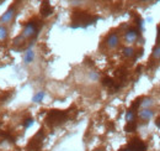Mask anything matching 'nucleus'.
<instances>
[{
	"label": "nucleus",
	"instance_id": "obj_15",
	"mask_svg": "<svg viewBox=\"0 0 160 151\" xmlns=\"http://www.w3.org/2000/svg\"><path fill=\"white\" fill-rule=\"evenodd\" d=\"M126 120L130 123V122H136V114H134V110H128L126 113Z\"/></svg>",
	"mask_w": 160,
	"mask_h": 151
},
{
	"label": "nucleus",
	"instance_id": "obj_14",
	"mask_svg": "<svg viewBox=\"0 0 160 151\" xmlns=\"http://www.w3.org/2000/svg\"><path fill=\"white\" fill-rule=\"evenodd\" d=\"M136 129H137V123L136 122L127 123V125L125 126V130L127 133H133V131H136Z\"/></svg>",
	"mask_w": 160,
	"mask_h": 151
},
{
	"label": "nucleus",
	"instance_id": "obj_21",
	"mask_svg": "<svg viewBox=\"0 0 160 151\" xmlns=\"http://www.w3.org/2000/svg\"><path fill=\"white\" fill-rule=\"evenodd\" d=\"M116 77L121 78V79H125V78H126V72L123 71V70H118V71L116 72Z\"/></svg>",
	"mask_w": 160,
	"mask_h": 151
},
{
	"label": "nucleus",
	"instance_id": "obj_12",
	"mask_svg": "<svg viewBox=\"0 0 160 151\" xmlns=\"http://www.w3.org/2000/svg\"><path fill=\"white\" fill-rule=\"evenodd\" d=\"M8 35H9V31L8 29L5 27L4 25H0V42H3L8 39Z\"/></svg>",
	"mask_w": 160,
	"mask_h": 151
},
{
	"label": "nucleus",
	"instance_id": "obj_7",
	"mask_svg": "<svg viewBox=\"0 0 160 151\" xmlns=\"http://www.w3.org/2000/svg\"><path fill=\"white\" fill-rule=\"evenodd\" d=\"M118 42H120V39H118V35L116 32L110 34L106 39V45H107V47H110V48H115L118 45Z\"/></svg>",
	"mask_w": 160,
	"mask_h": 151
},
{
	"label": "nucleus",
	"instance_id": "obj_4",
	"mask_svg": "<svg viewBox=\"0 0 160 151\" xmlns=\"http://www.w3.org/2000/svg\"><path fill=\"white\" fill-rule=\"evenodd\" d=\"M43 138H44L43 130H39V131L36 134L32 139H31L30 144L27 145V149L31 150V151H35V150L39 149L41 147V144H42V141H43Z\"/></svg>",
	"mask_w": 160,
	"mask_h": 151
},
{
	"label": "nucleus",
	"instance_id": "obj_6",
	"mask_svg": "<svg viewBox=\"0 0 160 151\" xmlns=\"http://www.w3.org/2000/svg\"><path fill=\"white\" fill-rule=\"evenodd\" d=\"M14 15H15V8L14 6H10L6 11L4 13V15L0 18V25H5V24H9L11 20L14 19Z\"/></svg>",
	"mask_w": 160,
	"mask_h": 151
},
{
	"label": "nucleus",
	"instance_id": "obj_22",
	"mask_svg": "<svg viewBox=\"0 0 160 151\" xmlns=\"http://www.w3.org/2000/svg\"><path fill=\"white\" fill-rule=\"evenodd\" d=\"M24 40H25V37H24L22 35H20V36H17V37L14 40V45H15V46H17V45L21 44V41H24Z\"/></svg>",
	"mask_w": 160,
	"mask_h": 151
},
{
	"label": "nucleus",
	"instance_id": "obj_20",
	"mask_svg": "<svg viewBox=\"0 0 160 151\" xmlns=\"http://www.w3.org/2000/svg\"><path fill=\"white\" fill-rule=\"evenodd\" d=\"M153 57H155V58H160V45H158L155 48L153 51Z\"/></svg>",
	"mask_w": 160,
	"mask_h": 151
},
{
	"label": "nucleus",
	"instance_id": "obj_1",
	"mask_svg": "<svg viewBox=\"0 0 160 151\" xmlns=\"http://www.w3.org/2000/svg\"><path fill=\"white\" fill-rule=\"evenodd\" d=\"M71 20H73L71 27L78 29V27H86V26L96 22L99 18L86 14L85 11H74L73 15H71Z\"/></svg>",
	"mask_w": 160,
	"mask_h": 151
},
{
	"label": "nucleus",
	"instance_id": "obj_19",
	"mask_svg": "<svg viewBox=\"0 0 160 151\" xmlns=\"http://www.w3.org/2000/svg\"><path fill=\"white\" fill-rule=\"evenodd\" d=\"M142 100H143V98L141 97V98H137L136 100L133 102V104H132V107H131V110H134V109H137L139 105L142 104Z\"/></svg>",
	"mask_w": 160,
	"mask_h": 151
},
{
	"label": "nucleus",
	"instance_id": "obj_23",
	"mask_svg": "<svg viewBox=\"0 0 160 151\" xmlns=\"http://www.w3.org/2000/svg\"><path fill=\"white\" fill-rule=\"evenodd\" d=\"M90 77L92 78V79H97V78H99V74H97V73H91Z\"/></svg>",
	"mask_w": 160,
	"mask_h": 151
},
{
	"label": "nucleus",
	"instance_id": "obj_5",
	"mask_svg": "<svg viewBox=\"0 0 160 151\" xmlns=\"http://www.w3.org/2000/svg\"><path fill=\"white\" fill-rule=\"evenodd\" d=\"M128 147L132 151H147V145L139 139H132L128 144Z\"/></svg>",
	"mask_w": 160,
	"mask_h": 151
},
{
	"label": "nucleus",
	"instance_id": "obj_10",
	"mask_svg": "<svg viewBox=\"0 0 160 151\" xmlns=\"http://www.w3.org/2000/svg\"><path fill=\"white\" fill-rule=\"evenodd\" d=\"M33 60H35V52H33V50H31V48H28L26 52H25V56H24V62L26 65H30L31 62H33Z\"/></svg>",
	"mask_w": 160,
	"mask_h": 151
},
{
	"label": "nucleus",
	"instance_id": "obj_13",
	"mask_svg": "<svg viewBox=\"0 0 160 151\" xmlns=\"http://www.w3.org/2000/svg\"><path fill=\"white\" fill-rule=\"evenodd\" d=\"M44 96H46V93H44V92H37V93H36V94L33 96L32 102H33V103H41V102L43 100Z\"/></svg>",
	"mask_w": 160,
	"mask_h": 151
},
{
	"label": "nucleus",
	"instance_id": "obj_2",
	"mask_svg": "<svg viewBox=\"0 0 160 151\" xmlns=\"http://www.w3.org/2000/svg\"><path fill=\"white\" fill-rule=\"evenodd\" d=\"M66 119V112L63 110H51L47 114V118H46V122L49 125H57V124L63 123Z\"/></svg>",
	"mask_w": 160,
	"mask_h": 151
},
{
	"label": "nucleus",
	"instance_id": "obj_11",
	"mask_svg": "<svg viewBox=\"0 0 160 151\" xmlns=\"http://www.w3.org/2000/svg\"><path fill=\"white\" fill-rule=\"evenodd\" d=\"M139 117H141L143 120H149L153 117V112L150 109H143V110L139 113Z\"/></svg>",
	"mask_w": 160,
	"mask_h": 151
},
{
	"label": "nucleus",
	"instance_id": "obj_17",
	"mask_svg": "<svg viewBox=\"0 0 160 151\" xmlns=\"http://www.w3.org/2000/svg\"><path fill=\"white\" fill-rule=\"evenodd\" d=\"M152 104H153V100L150 98H143L142 105L144 107V109H149V107H152Z\"/></svg>",
	"mask_w": 160,
	"mask_h": 151
},
{
	"label": "nucleus",
	"instance_id": "obj_18",
	"mask_svg": "<svg viewBox=\"0 0 160 151\" xmlns=\"http://www.w3.org/2000/svg\"><path fill=\"white\" fill-rule=\"evenodd\" d=\"M123 55H125L126 57H132L133 53H134V50L132 47H126V48H123Z\"/></svg>",
	"mask_w": 160,
	"mask_h": 151
},
{
	"label": "nucleus",
	"instance_id": "obj_8",
	"mask_svg": "<svg viewBox=\"0 0 160 151\" xmlns=\"http://www.w3.org/2000/svg\"><path fill=\"white\" fill-rule=\"evenodd\" d=\"M52 13H53V8L51 6L49 0H43L42 5H41V14H42V16L47 18L49 15H52Z\"/></svg>",
	"mask_w": 160,
	"mask_h": 151
},
{
	"label": "nucleus",
	"instance_id": "obj_3",
	"mask_svg": "<svg viewBox=\"0 0 160 151\" xmlns=\"http://www.w3.org/2000/svg\"><path fill=\"white\" fill-rule=\"evenodd\" d=\"M38 22L39 21H30L25 25L24 31H22V36L25 39H30L33 36H37L38 34Z\"/></svg>",
	"mask_w": 160,
	"mask_h": 151
},
{
	"label": "nucleus",
	"instance_id": "obj_24",
	"mask_svg": "<svg viewBox=\"0 0 160 151\" xmlns=\"http://www.w3.org/2000/svg\"><path fill=\"white\" fill-rule=\"evenodd\" d=\"M155 125H157L158 128H160V118H158L157 120H155Z\"/></svg>",
	"mask_w": 160,
	"mask_h": 151
},
{
	"label": "nucleus",
	"instance_id": "obj_9",
	"mask_svg": "<svg viewBox=\"0 0 160 151\" xmlns=\"http://www.w3.org/2000/svg\"><path fill=\"white\" fill-rule=\"evenodd\" d=\"M138 37H139V31L137 29H130L126 32V36H125V39L128 44H133Z\"/></svg>",
	"mask_w": 160,
	"mask_h": 151
},
{
	"label": "nucleus",
	"instance_id": "obj_16",
	"mask_svg": "<svg viewBox=\"0 0 160 151\" xmlns=\"http://www.w3.org/2000/svg\"><path fill=\"white\" fill-rule=\"evenodd\" d=\"M33 123H35V120H33L32 118H27V119H25V120H24L22 125H24L25 129H28V128H31V126L33 125Z\"/></svg>",
	"mask_w": 160,
	"mask_h": 151
}]
</instances>
